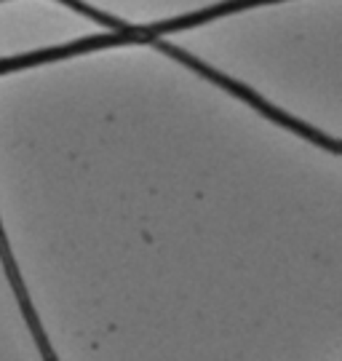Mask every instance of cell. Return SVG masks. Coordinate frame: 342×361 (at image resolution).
Returning <instances> with one entry per match:
<instances>
[{"instance_id":"1","label":"cell","mask_w":342,"mask_h":361,"mask_svg":"<svg viewBox=\"0 0 342 361\" xmlns=\"http://www.w3.org/2000/svg\"><path fill=\"white\" fill-rule=\"evenodd\" d=\"M147 46H155L158 51L169 54V56H174V59H179L182 65H188L190 70H195L198 75L209 78V80H214L216 86H222V89H228L230 94H236V97H241V99H246V102L252 104V107H257V110H262L267 118H273V121H279V123H283V126H289V129H294L297 134H305V137H310L313 142H321V145H329L331 150H337V142H326L324 137H318L313 129H305L303 123H297V121H292L289 116H283L281 110H276V107H270V104L265 102V99H259L257 94H252V91L246 89V86H241V83H236V80H230V78H225L222 73H216V70H212V67H206L203 62H198L195 56H190V54H185L182 49H177V46H169V43H164L161 38H152Z\"/></svg>"}]
</instances>
